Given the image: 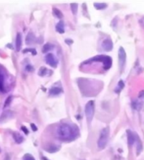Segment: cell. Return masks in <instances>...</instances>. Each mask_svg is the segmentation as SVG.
I'll return each mask as SVG.
<instances>
[{
  "instance_id": "cell-31",
  "label": "cell",
  "mask_w": 144,
  "mask_h": 160,
  "mask_svg": "<svg viewBox=\"0 0 144 160\" xmlns=\"http://www.w3.org/2000/svg\"><path fill=\"white\" fill-rule=\"evenodd\" d=\"M3 160H10V155H9V154H6L5 157H4V159Z\"/></svg>"
},
{
  "instance_id": "cell-26",
  "label": "cell",
  "mask_w": 144,
  "mask_h": 160,
  "mask_svg": "<svg viewBox=\"0 0 144 160\" xmlns=\"http://www.w3.org/2000/svg\"><path fill=\"white\" fill-rule=\"evenodd\" d=\"M71 9H72L73 13L75 14L77 13V10H78V4L77 3H72L71 4Z\"/></svg>"
},
{
  "instance_id": "cell-30",
  "label": "cell",
  "mask_w": 144,
  "mask_h": 160,
  "mask_svg": "<svg viewBox=\"0 0 144 160\" xmlns=\"http://www.w3.org/2000/svg\"><path fill=\"white\" fill-rule=\"evenodd\" d=\"M31 128H32V130H33L34 132H36V131H37V128L35 127V124L31 123Z\"/></svg>"
},
{
  "instance_id": "cell-10",
  "label": "cell",
  "mask_w": 144,
  "mask_h": 160,
  "mask_svg": "<svg viewBox=\"0 0 144 160\" xmlns=\"http://www.w3.org/2000/svg\"><path fill=\"white\" fill-rule=\"evenodd\" d=\"M15 46H16V51H20L22 46V35L20 33H18L16 35V42H15Z\"/></svg>"
},
{
  "instance_id": "cell-11",
  "label": "cell",
  "mask_w": 144,
  "mask_h": 160,
  "mask_svg": "<svg viewBox=\"0 0 144 160\" xmlns=\"http://www.w3.org/2000/svg\"><path fill=\"white\" fill-rule=\"evenodd\" d=\"M35 36L32 32H29V34H27L26 36V39H25V42L27 44H31L32 43H34L35 41Z\"/></svg>"
},
{
  "instance_id": "cell-18",
  "label": "cell",
  "mask_w": 144,
  "mask_h": 160,
  "mask_svg": "<svg viewBox=\"0 0 144 160\" xmlns=\"http://www.w3.org/2000/svg\"><path fill=\"white\" fill-rule=\"evenodd\" d=\"M12 116H13V113H12V112L10 111H8V112H4L3 113V115L1 116V122H3V119H6V118H11Z\"/></svg>"
},
{
  "instance_id": "cell-28",
  "label": "cell",
  "mask_w": 144,
  "mask_h": 160,
  "mask_svg": "<svg viewBox=\"0 0 144 160\" xmlns=\"http://www.w3.org/2000/svg\"><path fill=\"white\" fill-rule=\"evenodd\" d=\"M25 71H28V72H31L34 71V67L31 65H27L25 66Z\"/></svg>"
},
{
  "instance_id": "cell-32",
  "label": "cell",
  "mask_w": 144,
  "mask_h": 160,
  "mask_svg": "<svg viewBox=\"0 0 144 160\" xmlns=\"http://www.w3.org/2000/svg\"><path fill=\"white\" fill-rule=\"evenodd\" d=\"M41 160H49V159H47L46 157H44V156H42V157H41Z\"/></svg>"
},
{
  "instance_id": "cell-25",
  "label": "cell",
  "mask_w": 144,
  "mask_h": 160,
  "mask_svg": "<svg viewBox=\"0 0 144 160\" xmlns=\"http://www.w3.org/2000/svg\"><path fill=\"white\" fill-rule=\"evenodd\" d=\"M23 52L24 53H27V52H31V53L32 54H36V50H35V49H32V48H27V49H24V50H23Z\"/></svg>"
},
{
  "instance_id": "cell-20",
  "label": "cell",
  "mask_w": 144,
  "mask_h": 160,
  "mask_svg": "<svg viewBox=\"0 0 144 160\" xmlns=\"http://www.w3.org/2000/svg\"><path fill=\"white\" fill-rule=\"evenodd\" d=\"M53 13H54V15H55L56 17V18H58V19H62V17H63L62 13L58 9H56V8H54V9H53Z\"/></svg>"
},
{
  "instance_id": "cell-16",
  "label": "cell",
  "mask_w": 144,
  "mask_h": 160,
  "mask_svg": "<svg viewBox=\"0 0 144 160\" xmlns=\"http://www.w3.org/2000/svg\"><path fill=\"white\" fill-rule=\"evenodd\" d=\"M53 48H54V46H53L52 44L47 43V44H46L44 46H43V48H42V52H43V53L49 52V51H50V50H52Z\"/></svg>"
},
{
  "instance_id": "cell-19",
  "label": "cell",
  "mask_w": 144,
  "mask_h": 160,
  "mask_svg": "<svg viewBox=\"0 0 144 160\" xmlns=\"http://www.w3.org/2000/svg\"><path fill=\"white\" fill-rule=\"evenodd\" d=\"M107 7V4L106 3H94V8L96 9H99V10H101V9H104Z\"/></svg>"
},
{
  "instance_id": "cell-29",
  "label": "cell",
  "mask_w": 144,
  "mask_h": 160,
  "mask_svg": "<svg viewBox=\"0 0 144 160\" xmlns=\"http://www.w3.org/2000/svg\"><path fill=\"white\" fill-rule=\"evenodd\" d=\"M21 130H22V131H24V133H25L26 135H27V134H29V130H28L27 128H25V127H24V126H23V127H21Z\"/></svg>"
},
{
  "instance_id": "cell-14",
  "label": "cell",
  "mask_w": 144,
  "mask_h": 160,
  "mask_svg": "<svg viewBox=\"0 0 144 160\" xmlns=\"http://www.w3.org/2000/svg\"><path fill=\"white\" fill-rule=\"evenodd\" d=\"M59 149H60V147H58L57 145H54V144H51L48 147L45 148V150H46L47 152H49L51 153H56V152H57Z\"/></svg>"
},
{
  "instance_id": "cell-24",
  "label": "cell",
  "mask_w": 144,
  "mask_h": 160,
  "mask_svg": "<svg viewBox=\"0 0 144 160\" xmlns=\"http://www.w3.org/2000/svg\"><path fill=\"white\" fill-rule=\"evenodd\" d=\"M12 99H13V96H10L7 99H6V101H5V102H4V108L7 107H9L10 105V103H11L12 102Z\"/></svg>"
},
{
  "instance_id": "cell-21",
  "label": "cell",
  "mask_w": 144,
  "mask_h": 160,
  "mask_svg": "<svg viewBox=\"0 0 144 160\" xmlns=\"http://www.w3.org/2000/svg\"><path fill=\"white\" fill-rule=\"evenodd\" d=\"M124 86H125V84H124L123 81H120L118 82V84H117V87H116V89H115V91H116V92H120L122 89L124 88Z\"/></svg>"
},
{
  "instance_id": "cell-6",
  "label": "cell",
  "mask_w": 144,
  "mask_h": 160,
  "mask_svg": "<svg viewBox=\"0 0 144 160\" xmlns=\"http://www.w3.org/2000/svg\"><path fill=\"white\" fill-rule=\"evenodd\" d=\"M45 61L46 63L49 65H51L52 67H56V65L58 64V61L56 60V58L55 57V55L52 53H48L46 57H45Z\"/></svg>"
},
{
  "instance_id": "cell-1",
  "label": "cell",
  "mask_w": 144,
  "mask_h": 160,
  "mask_svg": "<svg viewBox=\"0 0 144 160\" xmlns=\"http://www.w3.org/2000/svg\"><path fill=\"white\" fill-rule=\"evenodd\" d=\"M78 129L74 125H70L67 123H63L60 125L56 129V136L62 141L69 142L74 140L78 136Z\"/></svg>"
},
{
  "instance_id": "cell-7",
  "label": "cell",
  "mask_w": 144,
  "mask_h": 160,
  "mask_svg": "<svg viewBox=\"0 0 144 160\" xmlns=\"http://www.w3.org/2000/svg\"><path fill=\"white\" fill-rule=\"evenodd\" d=\"M126 132H127V143H128V145L131 147V146H132L133 144H134V143L136 142L137 135L135 134L132 131H131V130H127Z\"/></svg>"
},
{
  "instance_id": "cell-4",
  "label": "cell",
  "mask_w": 144,
  "mask_h": 160,
  "mask_svg": "<svg viewBox=\"0 0 144 160\" xmlns=\"http://www.w3.org/2000/svg\"><path fill=\"white\" fill-rule=\"evenodd\" d=\"M94 101H89L88 103L85 106V115L88 122H91V120L93 119V117L94 115Z\"/></svg>"
},
{
  "instance_id": "cell-33",
  "label": "cell",
  "mask_w": 144,
  "mask_h": 160,
  "mask_svg": "<svg viewBox=\"0 0 144 160\" xmlns=\"http://www.w3.org/2000/svg\"><path fill=\"white\" fill-rule=\"evenodd\" d=\"M0 151H1V149H0Z\"/></svg>"
},
{
  "instance_id": "cell-9",
  "label": "cell",
  "mask_w": 144,
  "mask_h": 160,
  "mask_svg": "<svg viewBox=\"0 0 144 160\" xmlns=\"http://www.w3.org/2000/svg\"><path fill=\"white\" fill-rule=\"evenodd\" d=\"M62 92V89L61 87H58V86H53L49 91V94L51 96H58Z\"/></svg>"
},
{
  "instance_id": "cell-8",
  "label": "cell",
  "mask_w": 144,
  "mask_h": 160,
  "mask_svg": "<svg viewBox=\"0 0 144 160\" xmlns=\"http://www.w3.org/2000/svg\"><path fill=\"white\" fill-rule=\"evenodd\" d=\"M102 49L105 51H111L113 49V43L110 39H105L102 42Z\"/></svg>"
},
{
  "instance_id": "cell-13",
  "label": "cell",
  "mask_w": 144,
  "mask_h": 160,
  "mask_svg": "<svg viewBox=\"0 0 144 160\" xmlns=\"http://www.w3.org/2000/svg\"><path fill=\"white\" fill-rule=\"evenodd\" d=\"M13 138H14V142L16 143H18V144L21 143L23 141H24V138H23L20 133H18V132H13Z\"/></svg>"
},
{
  "instance_id": "cell-12",
  "label": "cell",
  "mask_w": 144,
  "mask_h": 160,
  "mask_svg": "<svg viewBox=\"0 0 144 160\" xmlns=\"http://www.w3.org/2000/svg\"><path fill=\"white\" fill-rule=\"evenodd\" d=\"M56 30L60 34H63L65 32V29H64V22L62 20L59 21L56 25Z\"/></svg>"
},
{
  "instance_id": "cell-2",
  "label": "cell",
  "mask_w": 144,
  "mask_h": 160,
  "mask_svg": "<svg viewBox=\"0 0 144 160\" xmlns=\"http://www.w3.org/2000/svg\"><path fill=\"white\" fill-rule=\"evenodd\" d=\"M109 136H110V128L108 127L103 128L101 131H100V137L98 139V147L99 149H105L107 143H108V140H109Z\"/></svg>"
},
{
  "instance_id": "cell-17",
  "label": "cell",
  "mask_w": 144,
  "mask_h": 160,
  "mask_svg": "<svg viewBox=\"0 0 144 160\" xmlns=\"http://www.w3.org/2000/svg\"><path fill=\"white\" fill-rule=\"evenodd\" d=\"M4 81H5V80H4V75L0 73V91H3L4 89H5Z\"/></svg>"
},
{
  "instance_id": "cell-5",
  "label": "cell",
  "mask_w": 144,
  "mask_h": 160,
  "mask_svg": "<svg viewBox=\"0 0 144 160\" xmlns=\"http://www.w3.org/2000/svg\"><path fill=\"white\" fill-rule=\"evenodd\" d=\"M118 57H119V65H120V70L122 71L125 64H126V54L124 50V48L120 47L119 51H118Z\"/></svg>"
},
{
  "instance_id": "cell-27",
  "label": "cell",
  "mask_w": 144,
  "mask_h": 160,
  "mask_svg": "<svg viewBox=\"0 0 144 160\" xmlns=\"http://www.w3.org/2000/svg\"><path fill=\"white\" fill-rule=\"evenodd\" d=\"M23 160H35V158H34L33 156H31V154L26 153V154L24 155V157H23Z\"/></svg>"
},
{
  "instance_id": "cell-23",
  "label": "cell",
  "mask_w": 144,
  "mask_h": 160,
  "mask_svg": "<svg viewBox=\"0 0 144 160\" xmlns=\"http://www.w3.org/2000/svg\"><path fill=\"white\" fill-rule=\"evenodd\" d=\"M132 107L136 110H140L142 108V103L139 102H137V101H136V102H134L132 103Z\"/></svg>"
},
{
  "instance_id": "cell-3",
  "label": "cell",
  "mask_w": 144,
  "mask_h": 160,
  "mask_svg": "<svg viewBox=\"0 0 144 160\" xmlns=\"http://www.w3.org/2000/svg\"><path fill=\"white\" fill-rule=\"evenodd\" d=\"M100 61L102 62L104 65V67L105 69L108 70L109 68L111 67V64H112V60H111V57L110 56H107V55H98L94 58H93L91 60V61Z\"/></svg>"
},
{
  "instance_id": "cell-15",
  "label": "cell",
  "mask_w": 144,
  "mask_h": 160,
  "mask_svg": "<svg viewBox=\"0 0 144 160\" xmlns=\"http://www.w3.org/2000/svg\"><path fill=\"white\" fill-rule=\"evenodd\" d=\"M137 155H139L143 150V143L141 142V140L139 138V137L137 136Z\"/></svg>"
},
{
  "instance_id": "cell-22",
  "label": "cell",
  "mask_w": 144,
  "mask_h": 160,
  "mask_svg": "<svg viewBox=\"0 0 144 160\" xmlns=\"http://www.w3.org/2000/svg\"><path fill=\"white\" fill-rule=\"evenodd\" d=\"M47 71H48V70L46 67H41L40 70H39L38 75H41V76H45V75L47 74Z\"/></svg>"
}]
</instances>
